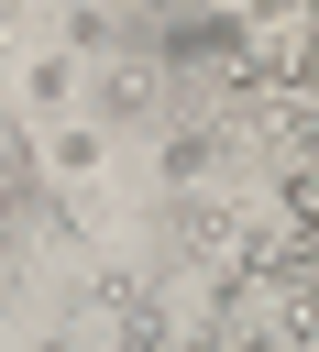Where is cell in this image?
Here are the masks:
<instances>
[{"instance_id":"obj_3","label":"cell","mask_w":319,"mask_h":352,"mask_svg":"<svg viewBox=\"0 0 319 352\" xmlns=\"http://www.w3.org/2000/svg\"><path fill=\"white\" fill-rule=\"evenodd\" d=\"M33 143H44V176H55V187H88V176L110 165V132H99V121H55V132H33Z\"/></svg>"},{"instance_id":"obj_5","label":"cell","mask_w":319,"mask_h":352,"mask_svg":"<svg viewBox=\"0 0 319 352\" xmlns=\"http://www.w3.org/2000/svg\"><path fill=\"white\" fill-rule=\"evenodd\" d=\"M22 99H33V110H66V99H77V55H66V44H44V55L22 66Z\"/></svg>"},{"instance_id":"obj_2","label":"cell","mask_w":319,"mask_h":352,"mask_svg":"<svg viewBox=\"0 0 319 352\" xmlns=\"http://www.w3.org/2000/svg\"><path fill=\"white\" fill-rule=\"evenodd\" d=\"M77 99H88V121H99V132H143V143H154V121H176V110H187V88H165V66H154V55H132V44H121V55H99V66H77Z\"/></svg>"},{"instance_id":"obj_6","label":"cell","mask_w":319,"mask_h":352,"mask_svg":"<svg viewBox=\"0 0 319 352\" xmlns=\"http://www.w3.org/2000/svg\"><path fill=\"white\" fill-rule=\"evenodd\" d=\"M0 22H11V0H0Z\"/></svg>"},{"instance_id":"obj_1","label":"cell","mask_w":319,"mask_h":352,"mask_svg":"<svg viewBox=\"0 0 319 352\" xmlns=\"http://www.w3.org/2000/svg\"><path fill=\"white\" fill-rule=\"evenodd\" d=\"M253 242V209L242 198H220V187H165V209H154V264L176 275H220L231 253Z\"/></svg>"},{"instance_id":"obj_4","label":"cell","mask_w":319,"mask_h":352,"mask_svg":"<svg viewBox=\"0 0 319 352\" xmlns=\"http://www.w3.org/2000/svg\"><path fill=\"white\" fill-rule=\"evenodd\" d=\"M55 44H66L77 66H99V55H121V11H110V0H66V11H55Z\"/></svg>"}]
</instances>
